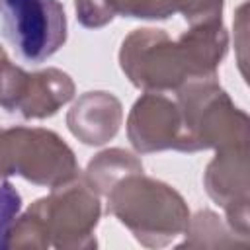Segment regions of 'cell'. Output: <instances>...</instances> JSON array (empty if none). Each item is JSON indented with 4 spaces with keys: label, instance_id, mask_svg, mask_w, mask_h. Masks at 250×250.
I'll use <instances>...</instances> for the list:
<instances>
[{
    "label": "cell",
    "instance_id": "10",
    "mask_svg": "<svg viewBox=\"0 0 250 250\" xmlns=\"http://www.w3.org/2000/svg\"><path fill=\"white\" fill-rule=\"evenodd\" d=\"M74 80L61 68L49 66L37 72H29L14 113L23 119L53 117L64 104L74 98Z\"/></svg>",
    "mask_w": 250,
    "mask_h": 250
},
{
    "label": "cell",
    "instance_id": "1",
    "mask_svg": "<svg viewBox=\"0 0 250 250\" xmlns=\"http://www.w3.org/2000/svg\"><path fill=\"white\" fill-rule=\"evenodd\" d=\"M229 51V31L223 21L189 25L178 39L164 29H133L121 43L119 66L129 82L143 92H178L199 78H217V68Z\"/></svg>",
    "mask_w": 250,
    "mask_h": 250
},
{
    "label": "cell",
    "instance_id": "3",
    "mask_svg": "<svg viewBox=\"0 0 250 250\" xmlns=\"http://www.w3.org/2000/svg\"><path fill=\"white\" fill-rule=\"evenodd\" d=\"M188 152L248 146V115L234 105L217 78H199L176 92Z\"/></svg>",
    "mask_w": 250,
    "mask_h": 250
},
{
    "label": "cell",
    "instance_id": "9",
    "mask_svg": "<svg viewBox=\"0 0 250 250\" xmlns=\"http://www.w3.org/2000/svg\"><path fill=\"white\" fill-rule=\"evenodd\" d=\"M123 123V105L117 96L105 90L82 94L66 113L68 131L88 146L109 143Z\"/></svg>",
    "mask_w": 250,
    "mask_h": 250
},
{
    "label": "cell",
    "instance_id": "5",
    "mask_svg": "<svg viewBox=\"0 0 250 250\" xmlns=\"http://www.w3.org/2000/svg\"><path fill=\"white\" fill-rule=\"evenodd\" d=\"M37 203L43 211L53 248L92 250L98 246L96 227L102 217V203L82 174L51 188V193L39 197Z\"/></svg>",
    "mask_w": 250,
    "mask_h": 250
},
{
    "label": "cell",
    "instance_id": "8",
    "mask_svg": "<svg viewBox=\"0 0 250 250\" xmlns=\"http://www.w3.org/2000/svg\"><path fill=\"white\" fill-rule=\"evenodd\" d=\"M250 168L248 146L217 150L203 174L207 195L225 209L227 225L242 238L250 234Z\"/></svg>",
    "mask_w": 250,
    "mask_h": 250
},
{
    "label": "cell",
    "instance_id": "18",
    "mask_svg": "<svg viewBox=\"0 0 250 250\" xmlns=\"http://www.w3.org/2000/svg\"><path fill=\"white\" fill-rule=\"evenodd\" d=\"M2 6H4V0H0V10H2Z\"/></svg>",
    "mask_w": 250,
    "mask_h": 250
},
{
    "label": "cell",
    "instance_id": "4",
    "mask_svg": "<svg viewBox=\"0 0 250 250\" xmlns=\"http://www.w3.org/2000/svg\"><path fill=\"white\" fill-rule=\"evenodd\" d=\"M20 176L35 186L57 188L80 174L74 150L43 127L0 129V182Z\"/></svg>",
    "mask_w": 250,
    "mask_h": 250
},
{
    "label": "cell",
    "instance_id": "7",
    "mask_svg": "<svg viewBox=\"0 0 250 250\" xmlns=\"http://www.w3.org/2000/svg\"><path fill=\"white\" fill-rule=\"evenodd\" d=\"M127 139L139 154L162 150L188 152V139L176 100L145 92L129 111Z\"/></svg>",
    "mask_w": 250,
    "mask_h": 250
},
{
    "label": "cell",
    "instance_id": "13",
    "mask_svg": "<svg viewBox=\"0 0 250 250\" xmlns=\"http://www.w3.org/2000/svg\"><path fill=\"white\" fill-rule=\"evenodd\" d=\"M186 238L180 248H230V246H248V238L238 236L227 221L217 213L203 209L195 215H189L188 227L184 230Z\"/></svg>",
    "mask_w": 250,
    "mask_h": 250
},
{
    "label": "cell",
    "instance_id": "11",
    "mask_svg": "<svg viewBox=\"0 0 250 250\" xmlns=\"http://www.w3.org/2000/svg\"><path fill=\"white\" fill-rule=\"evenodd\" d=\"M117 16L135 20H166L180 14L189 25L223 21L225 0H115Z\"/></svg>",
    "mask_w": 250,
    "mask_h": 250
},
{
    "label": "cell",
    "instance_id": "6",
    "mask_svg": "<svg viewBox=\"0 0 250 250\" xmlns=\"http://www.w3.org/2000/svg\"><path fill=\"white\" fill-rule=\"evenodd\" d=\"M2 33L20 59L39 64L66 41V14L59 0H4Z\"/></svg>",
    "mask_w": 250,
    "mask_h": 250
},
{
    "label": "cell",
    "instance_id": "14",
    "mask_svg": "<svg viewBox=\"0 0 250 250\" xmlns=\"http://www.w3.org/2000/svg\"><path fill=\"white\" fill-rule=\"evenodd\" d=\"M49 246H51V238H49L47 223L35 199L21 215L16 217L10 229L8 248H49Z\"/></svg>",
    "mask_w": 250,
    "mask_h": 250
},
{
    "label": "cell",
    "instance_id": "16",
    "mask_svg": "<svg viewBox=\"0 0 250 250\" xmlns=\"http://www.w3.org/2000/svg\"><path fill=\"white\" fill-rule=\"evenodd\" d=\"M21 209V195L10 182L0 184V250L8 248L10 229L20 215Z\"/></svg>",
    "mask_w": 250,
    "mask_h": 250
},
{
    "label": "cell",
    "instance_id": "12",
    "mask_svg": "<svg viewBox=\"0 0 250 250\" xmlns=\"http://www.w3.org/2000/svg\"><path fill=\"white\" fill-rule=\"evenodd\" d=\"M143 172V162L137 154L113 146L98 152L86 166L84 178L98 195H107L123 178Z\"/></svg>",
    "mask_w": 250,
    "mask_h": 250
},
{
    "label": "cell",
    "instance_id": "2",
    "mask_svg": "<svg viewBox=\"0 0 250 250\" xmlns=\"http://www.w3.org/2000/svg\"><path fill=\"white\" fill-rule=\"evenodd\" d=\"M105 197L107 213L146 248L172 244L184 234L191 215L180 191L143 172L123 178Z\"/></svg>",
    "mask_w": 250,
    "mask_h": 250
},
{
    "label": "cell",
    "instance_id": "15",
    "mask_svg": "<svg viewBox=\"0 0 250 250\" xmlns=\"http://www.w3.org/2000/svg\"><path fill=\"white\" fill-rule=\"evenodd\" d=\"M76 20L88 29H100L107 25L115 16V0H74Z\"/></svg>",
    "mask_w": 250,
    "mask_h": 250
},
{
    "label": "cell",
    "instance_id": "17",
    "mask_svg": "<svg viewBox=\"0 0 250 250\" xmlns=\"http://www.w3.org/2000/svg\"><path fill=\"white\" fill-rule=\"evenodd\" d=\"M4 57H6V51H4L2 45H0V59H4Z\"/></svg>",
    "mask_w": 250,
    "mask_h": 250
}]
</instances>
